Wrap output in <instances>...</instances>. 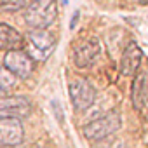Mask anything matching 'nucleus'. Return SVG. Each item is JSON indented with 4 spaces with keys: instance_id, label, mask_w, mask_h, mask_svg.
I'll return each instance as SVG.
<instances>
[{
    "instance_id": "obj_1",
    "label": "nucleus",
    "mask_w": 148,
    "mask_h": 148,
    "mask_svg": "<svg viewBox=\"0 0 148 148\" xmlns=\"http://www.w3.org/2000/svg\"><path fill=\"white\" fill-rule=\"evenodd\" d=\"M58 18L56 0H32L25 11V23L32 30H47Z\"/></svg>"
},
{
    "instance_id": "obj_2",
    "label": "nucleus",
    "mask_w": 148,
    "mask_h": 148,
    "mask_svg": "<svg viewBox=\"0 0 148 148\" xmlns=\"http://www.w3.org/2000/svg\"><path fill=\"white\" fill-rule=\"evenodd\" d=\"M120 125H122L120 113L112 110V112L105 113L103 117H98V119L87 122L82 127V132L89 141H101V139L112 136L113 132H117L120 129Z\"/></svg>"
},
{
    "instance_id": "obj_3",
    "label": "nucleus",
    "mask_w": 148,
    "mask_h": 148,
    "mask_svg": "<svg viewBox=\"0 0 148 148\" xmlns=\"http://www.w3.org/2000/svg\"><path fill=\"white\" fill-rule=\"evenodd\" d=\"M68 92H70L71 105L77 112H84V110L91 108L96 101V89L87 79L75 77L73 80H70Z\"/></svg>"
},
{
    "instance_id": "obj_4",
    "label": "nucleus",
    "mask_w": 148,
    "mask_h": 148,
    "mask_svg": "<svg viewBox=\"0 0 148 148\" xmlns=\"http://www.w3.org/2000/svg\"><path fill=\"white\" fill-rule=\"evenodd\" d=\"M26 42H28L26 52L33 58V61L47 59L56 47V37L49 30H32L26 35Z\"/></svg>"
},
{
    "instance_id": "obj_5",
    "label": "nucleus",
    "mask_w": 148,
    "mask_h": 148,
    "mask_svg": "<svg viewBox=\"0 0 148 148\" xmlns=\"http://www.w3.org/2000/svg\"><path fill=\"white\" fill-rule=\"evenodd\" d=\"M16 79H28L33 70H35V61L33 58L23 51V49H14V51H7L4 56V63H2Z\"/></svg>"
},
{
    "instance_id": "obj_6",
    "label": "nucleus",
    "mask_w": 148,
    "mask_h": 148,
    "mask_svg": "<svg viewBox=\"0 0 148 148\" xmlns=\"http://www.w3.org/2000/svg\"><path fill=\"white\" fill-rule=\"evenodd\" d=\"M33 106L26 96H4L0 98V119L23 120L32 113Z\"/></svg>"
},
{
    "instance_id": "obj_7",
    "label": "nucleus",
    "mask_w": 148,
    "mask_h": 148,
    "mask_svg": "<svg viewBox=\"0 0 148 148\" xmlns=\"http://www.w3.org/2000/svg\"><path fill=\"white\" fill-rule=\"evenodd\" d=\"M101 54V44L98 38H86L82 42H79V45L73 51V61H75V66L80 70L91 68L98 58Z\"/></svg>"
},
{
    "instance_id": "obj_8",
    "label": "nucleus",
    "mask_w": 148,
    "mask_h": 148,
    "mask_svg": "<svg viewBox=\"0 0 148 148\" xmlns=\"http://www.w3.org/2000/svg\"><path fill=\"white\" fill-rule=\"evenodd\" d=\"M25 139V129L21 120L16 119H0V145L18 146Z\"/></svg>"
},
{
    "instance_id": "obj_9",
    "label": "nucleus",
    "mask_w": 148,
    "mask_h": 148,
    "mask_svg": "<svg viewBox=\"0 0 148 148\" xmlns=\"http://www.w3.org/2000/svg\"><path fill=\"white\" fill-rule=\"evenodd\" d=\"M141 59H143V51L136 42H129L122 52L120 58V73L125 77L136 75L139 66H141Z\"/></svg>"
},
{
    "instance_id": "obj_10",
    "label": "nucleus",
    "mask_w": 148,
    "mask_h": 148,
    "mask_svg": "<svg viewBox=\"0 0 148 148\" xmlns=\"http://www.w3.org/2000/svg\"><path fill=\"white\" fill-rule=\"evenodd\" d=\"M23 44H25V38L16 28H12L7 23H0V51L21 49Z\"/></svg>"
},
{
    "instance_id": "obj_11",
    "label": "nucleus",
    "mask_w": 148,
    "mask_h": 148,
    "mask_svg": "<svg viewBox=\"0 0 148 148\" xmlns=\"http://www.w3.org/2000/svg\"><path fill=\"white\" fill-rule=\"evenodd\" d=\"M145 75L138 73L136 79H134V84H132V103H134V108L136 110H141L143 106V99H145Z\"/></svg>"
},
{
    "instance_id": "obj_12",
    "label": "nucleus",
    "mask_w": 148,
    "mask_h": 148,
    "mask_svg": "<svg viewBox=\"0 0 148 148\" xmlns=\"http://www.w3.org/2000/svg\"><path fill=\"white\" fill-rule=\"evenodd\" d=\"M16 80L18 79L12 73L4 64H0V94H7L9 91H12L16 86Z\"/></svg>"
},
{
    "instance_id": "obj_13",
    "label": "nucleus",
    "mask_w": 148,
    "mask_h": 148,
    "mask_svg": "<svg viewBox=\"0 0 148 148\" xmlns=\"http://www.w3.org/2000/svg\"><path fill=\"white\" fill-rule=\"evenodd\" d=\"M30 0H0V11L5 12H16L21 9H26Z\"/></svg>"
},
{
    "instance_id": "obj_14",
    "label": "nucleus",
    "mask_w": 148,
    "mask_h": 148,
    "mask_svg": "<svg viewBox=\"0 0 148 148\" xmlns=\"http://www.w3.org/2000/svg\"><path fill=\"white\" fill-rule=\"evenodd\" d=\"M112 148H129V146H127L125 143H122V141H117V143H115Z\"/></svg>"
},
{
    "instance_id": "obj_15",
    "label": "nucleus",
    "mask_w": 148,
    "mask_h": 148,
    "mask_svg": "<svg viewBox=\"0 0 148 148\" xmlns=\"http://www.w3.org/2000/svg\"><path fill=\"white\" fill-rule=\"evenodd\" d=\"M145 99L148 101V77H146V80H145Z\"/></svg>"
},
{
    "instance_id": "obj_16",
    "label": "nucleus",
    "mask_w": 148,
    "mask_h": 148,
    "mask_svg": "<svg viewBox=\"0 0 148 148\" xmlns=\"http://www.w3.org/2000/svg\"><path fill=\"white\" fill-rule=\"evenodd\" d=\"M2 148H23L21 145H18V146H2Z\"/></svg>"
},
{
    "instance_id": "obj_17",
    "label": "nucleus",
    "mask_w": 148,
    "mask_h": 148,
    "mask_svg": "<svg viewBox=\"0 0 148 148\" xmlns=\"http://www.w3.org/2000/svg\"><path fill=\"white\" fill-rule=\"evenodd\" d=\"M139 4H148V0H139Z\"/></svg>"
},
{
    "instance_id": "obj_18",
    "label": "nucleus",
    "mask_w": 148,
    "mask_h": 148,
    "mask_svg": "<svg viewBox=\"0 0 148 148\" xmlns=\"http://www.w3.org/2000/svg\"><path fill=\"white\" fill-rule=\"evenodd\" d=\"M33 148H40V146H33Z\"/></svg>"
}]
</instances>
